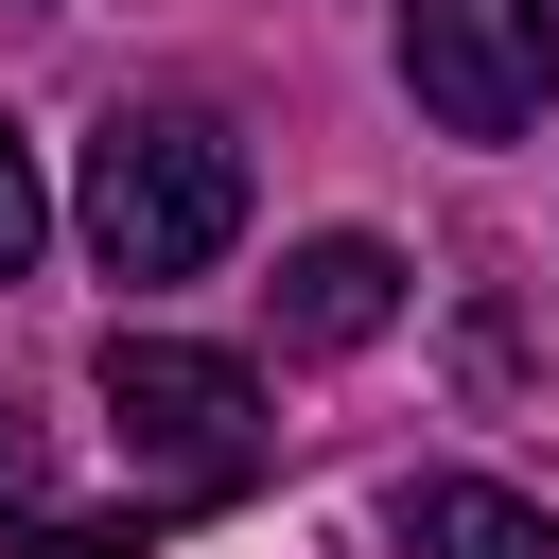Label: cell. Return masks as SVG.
<instances>
[{"label":"cell","mask_w":559,"mask_h":559,"mask_svg":"<svg viewBox=\"0 0 559 559\" xmlns=\"http://www.w3.org/2000/svg\"><path fill=\"white\" fill-rule=\"evenodd\" d=\"M227 227H245V140L227 122L122 105L87 140V245H105V280H192V262H227Z\"/></svg>","instance_id":"cell-1"},{"label":"cell","mask_w":559,"mask_h":559,"mask_svg":"<svg viewBox=\"0 0 559 559\" xmlns=\"http://www.w3.org/2000/svg\"><path fill=\"white\" fill-rule=\"evenodd\" d=\"M105 419H122V454H140V489H157V507H210V489H245V472H262V384H245L227 349L122 332V349H105Z\"/></svg>","instance_id":"cell-2"},{"label":"cell","mask_w":559,"mask_h":559,"mask_svg":"<svg viewBox=\"0 0 559 559\" xmlns=\"http://www.w3.org/2000/svg\"><path fill=\"white\" fill-rule=\"evenodd\" d=\"M402 87L437 140H524L559 105V0H402Z\"/></svg>","instance_id":"cell-3"},{"label":"cell","mask_w":559,"mask_h":559,"mask_svg":"<svg viewBox=\"0 0 559 559\" xmlns=\"http://www.w3.org/2000/svg\"><path fill=\"white\" fill-rule=\"evenodd\" d=\"M262 314H280V349H367V332L402 314V262H384L367 227H332V245H297V262L262 280Z\"/></svg>","instance_id":"cell-4"},{"label":"cell","mask_w":559,"mask_h":559,"mask_svg":"<svg viewBox=\"0 0 559 559\" xmlns=\"http://www.w3.org/2000/svg\"><path fill=\"white\" fill-rule=\"evenodd\" d=\"M402 559H559V524L524 507V489H489V472H402Z\"/></svg>","instance_id":"cell-5"},{"label":"cell","mask_w":559,"mask_h":559,"mask_svg":"<svg viewBox=\"0 0 559 559\" xmlns=\"http://www.w3.org/2000/svg\"><path fill=\"white\" fill-rule=\"evenodd\" d=\"M35 245H52V192H35V157H17V122H0V280H35Z\"/></svg>","instance_id":"cell-6"},{"label":"cell","mask_w":559,"mask_h":559,"mask_svg":"<svg viewBox=\"0 0 559 559\" xmlns=\"http://www.w3.org/2000/svg\"><path fill=\"white\" fill-rule=\"evenodd\" d=\"M52 489V454H35V419H0V507H35Z\"/></svg>","instance_id":"cell-7"}]
</instances>
